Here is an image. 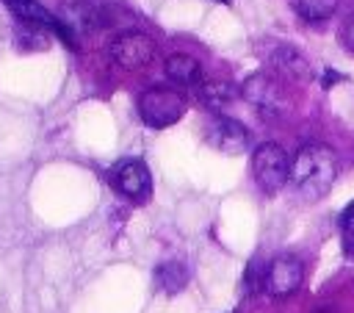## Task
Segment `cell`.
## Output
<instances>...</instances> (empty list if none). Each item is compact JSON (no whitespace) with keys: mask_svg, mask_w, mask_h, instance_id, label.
<instances>
[{"mask_svg":"<svg viewBox=\"0 0 354 313\" xmlns=\"http://www.w3.org/2000/svg\"><path fill=\"white\" fill-rule=\"evenodd\" d=\"M337 175V155L326 144H304L290 158V183L304 199H321Z\"/></svg>","mask_w":354,"mask_h":313,"instance_id":"cell-1","label":"cell"},{"mask_svg":"<svg viewBox=\"0 0 354 313\" xmlns=\"http://www.w3.org/2000/svg\"><path fill=\"white\" fill-rule=\"evenodd\" d=\"M252 175H254L257 186L266 194H277L290 180V158H288V152L274 141L260 144L254 150V155H252Z\"/></svg>","mask_w":354,"mask_h":313,"instance_id":"cell-2","label":"cell"},{"mask_svg":"<svg viewBox=\"0 0 354 313\" xmlns=\"http://www.w3.org/2000/svg\"><path fill=\"white\" fill-rule=\"evenodd\" d=\"M185 108L188 105H185L183 94H177L174 89H163V86L147 89L138 97V114L149 127H169V125L180 122L185 116Z\"/></svg>","mask_w":354,"mask_h":313,"instance_id":"cell-3","label":"cell"},{"mask_svg":"<svg viewBox=\"0 0 354 313\" xmlns=\"http://www.w3.org/2000/svg\"><path fill=\"white\" fill-rule=\"evenodd\" d=\"M241 94L266 116H282L290 108V100H288L282 83L274 75H266V72L249 75L241 86Z\"/></svg>","mask_w":354,"mask_h":313,"instance_id":"cell-4","label":"cell"},{"mask_svg":"<svg viewBox=\"0 0 354 313\" xmlns=\"http://www.w3.org/2000/svg\"><path fill=\"white\" fill-rule=\"evenodd\" d=\"M155 50H158L155 42H152L147 33H141V30L119 33V36L111 42V47H108L111 58H113L122 69H144L147 64H152Z\"/></svg>","mask_w":354,"mask_h":313,"instance_id":"cell-5","label":"cell"},{"mask_svg":"<svg viewBox=\"0 0 354 313\" xmlns=\"http://www.w3.org/2000/svg\"><path fill=\"white\" fill-rule=\"evenodd\" d=\"M111 186L124 197V199H133V202H144L152 191V180H149V169L144 161L138 158H124L113 166L111 172Z\"/></svg>","mask_w":354,"mask_h":313,"instance_id":"cell-6","label":"cell"},{"mask_svg":"<svg viewBox=\"0 0 354 313\" xmlns=\"http://www.w3.org/2000/svg\"><path fill=\"white\" fill-rule=\"evenodd\" d=\"M304 280V266L296 255H277L266 271V288L274 299H285L293 291H299Z\"/></svg>","mask_w":354,"mask_h":313,"instance_id":"cell-7","label":"cell"},{"mask_svg":"<svg viewBox=\"0 0 354 313\" xmlns=\"http://www.w3.org/2000/svg\"><path fill=\"white\" fill-rule=\"evenodd\" d=\"M205 138L213 150L227 152V155H238L249 147V130L238 119H230V116H213L205 130Z\"/></svg>","mask_w":354,"mask_h":313,"instance_id":"cell-8","label":"cell"},{"mask_svg":"<svg viewBox=\"0 0 354 313\" xmlns=\"http://www.w3.org/2000/svg\"><path fill=\"white\" fill-rule=\"evenodd\" d=\"M55 17L75 36H86V33H94L100 28V11L88 0H61Z\"/></svg>","mask_w":354,"mask_h":313,"instance_id":"cell-9","label":"cell"},{"mask_svg":"<svg viewBox=\"0 0 354 313\" xmlns=\"http://www.w3.org/2000/svg\"><path fill=\"white\" fill-rule=\"evenodd\" d=\"M271 66H274V72H277L279 78L293 80V83H307V80L313 78L310 61H307L296 47H290V44L274 47V53H271Z\"/></svg>","mask_w":354,"mask_h":313,"instance_id":"cell-10","label":"cell"},{"mask_svg":"<svg viewBox=\"0 0 354 313\" xmlns=\"http://www.w3.org/2000/svg\"><path fill=\"white\" fill-rule=\"evenodd\" d=\"M166 75L169 80L180 83V86H199L202 83V66L194 55L188 53H174L166 58Z\"/></svg>","mask_w":354,"mask_h":313,"instance_id":"cell-11","label":"cell"},{"mask_svg":"<svg viewBox=\"0 0 354 313\" xmlns=\"http://www.w3.org/2000/svg\"><path fill=\"white\" fill-rule=\"evenodd\" d=\"M196 94H199V100H202L207 108L221 111V108H227V105L235 100L238 89H235L232 83H227V80L213 78V80H202V83L196 86Z\"/></svg>","mask_w":354,"mask_h":313,"instance_id":"cell-12","label":"cell"},{"mask_svg":"<svg viewBox=\"0 0 354 313\" xmlns=\"http://www.w3.org/2000/svg\"><path fill=\"white\" fill-rule=\"evenodd\" d=\"M6 6H8V11H11L19 22L44 25V28H53V33H55L58 17H55V14H50L41 3H36V0H11V3H6Z\"/></svg>","mask_w":354,"mask_h":313,"instance_id":"cell-13","label":"cell"},{"mask_svg":"<svg viewBox=\"0 0 354 313\" xmlns=\"http://www.w3.org/2000/svg\"><path fill=\"white\" fill-rule=\"evenodd\" d=\"M155 280H158V285H160L166 294H177V291H183L185 283H188V269H185L180 260H166V263L158 266Z\"/></svg>","mask_w":354,"mask_h":313,"instance_id":"cell-14","label":"cell"},{"mask_svg":"<svg viewBox=\"0 0 354 313\" xmlns=\"http://www.w3.org/2000/svg\"><path fill=\"white\" fill-rule=\"evenodd\" d=\"M340 0H290L293 11L307 22H324L337 11Z\"/></svg>","mask_w":354,"mask_h":313,"instance_id":"cell-15","label":"cell"},{"mask_svg":"<svg viewBox=\"0 0 354 313\" xmlns=\"http://www.w3.org/2000/svg\"><path fill=\"white\" fill-rule=\"evenodd\" d=\"M50 33H53V28L22 22V28H19V39H17V42H19L22 50H44L47 42H50Z\"/></svg>","mask_w":354,"mask_h":313,"instance_id":"cell-16","label":"cell"},{"mask_svg":"<svg viewBox=\"0 0 354 313\" xmlns=\"http://www.w3.org/2000/svg\"><path fill=\"white\" fill-rule=\"evenodd\" d=\"M337 42H340L343 50H348V53L354 55V14L346 17V22L340 25V30H337Z\"/></svg>","mask_w":354,"mask_h":313,"instance_id":"cell-17","label":"cell"},{"mask_svg":"<svg viewBox=\"0 0 354 313\" xmlns=\"http://www.w3.org/2000/svg\"><path fill=\"white\" fill-rule=\"evenodd\" d=\"M340 233H343V241H346V247H354V202L343 211V216H340Z\"/></svg>","mask_w":354,"mask_h":313,"instance_id":"cell-18","label":"cell"},{"mask_svg":"<svg viewBox=\"0 0 354 313\" xmlns=\"http://www.w3.org/2000/svg\"><path fill=\"white\" fill-rule=\"evenodd\" d=\"M337 80H343V75H337L335 69H324V80H321V83H324L326 89H329L332 83H337Z\"/></svg>","mask_w":354,"mask_h":313,"instance_id":"cell-19","label":"cell"},{"mask_svg":"<svg viewBox=\"0 0 354 313\" xmlns=\"http://www.w3.org/2000/svg\"><path fill=\"white\" fill-rule=\"evenodd\" d=\"M346 255H348V258L354 260V247H346Z\"/></svg>","mask_w":354,"mask_h":313,"instance_id":"cell-20","label":"cell"},{"mask_svg":"<svg viewBox=\"0 0 354 313\" xmlns=\"http://www.w3.org/2000/svg\"><path fill=\"white\" fill-rule=\"evenodd\" d=\"M313 313H335V310H326V307H318V310H313Z\"/></svg>","mask_w":354,"mask_h":313,"instance_id":"cell-21","label":"cell"},{"mask_svg":"<svg viewBox=\"0 0 354 313\" xmlns=\"http://www.w3.org/2000/svg\"><path fill=\"white\" fill-rule=\"evenodd\" d=\"M218 3H230V0H218Z\"/></svg>","mask_w":354,"mask_h":313,"instance_id":"cell-22","label":"cell"},{"mask_svg":"<svg viewBox=\"0 0 354 313\" xmlns=\"http://www.w3.org/2000/svg\"><path fill=\"white\" fill-rule=\"evenodd\" d=\"M6 3H11V0H6Z\"/></svg>","mask_w":354,"mask_h":313,"instance_id":"cell-23","label":"cell"}]
</instances>
